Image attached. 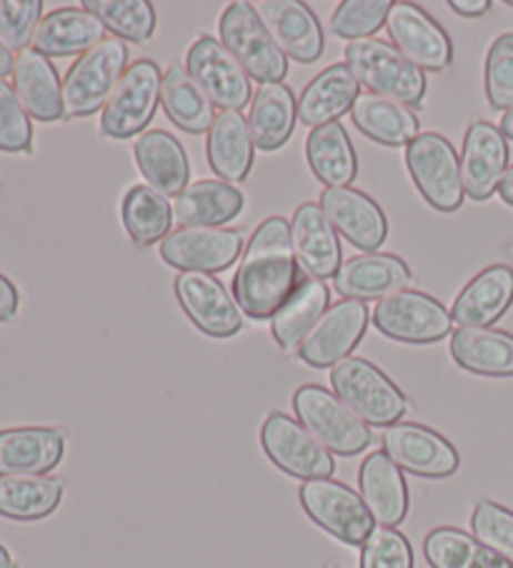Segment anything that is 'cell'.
<instances>
[{"label": "cell", "mask_w": 513, "mask_h": 568, "mask_svg": "<svg viewBox=\"0 0 513 568\" xmlns=\"http://www.w3.org/2000/svg\"><path fill=\"white\" fill-rule=\"evenodd\" d=\"M219 41L229 48V53L243 65L249 78L261 85L283 83V78L289 75V61H285L279 43L263 26L259 11L245 0H235L223 11Z\"/></svg>", "instance_id": "5b68a950"}, {"label": "cell", "mask_w": 513, "mask_h": 568, "mask_svg": "<svg viewBox=\"0 0 513 568\" xmlns=\"http://www.w3.org/2000/svg\"><path fill=\"white\" fill-rule=\"evenodd\" d=\"M243 251V231L193 225L168 233L161 243V258L183 273H221L239 261Z\"/></svg>", "instance_id": "4fadbf2b"}, {"label": "cell", "mask_w": 513, "mask_h": 568, "mask_svg": "<svg viewBox=\"0 0 513 568\" xmlns=\"http://www.w3.org/2000/svg\"><path fill=\"white\" fill-rule=\"evenodd\" d=\"M161 68L148 58L125 68L101 113V131L105 139L125 141L143 133L153 121L158 101H161Z\"/></svg>", "instance_id": "9c48e42d"}, {"label": "cell", "mask_w": 513, "mask_h": 568, "mask_svg": "<svg viewBox=\"0 0 513 568\" xmlns=\"http://www.w3.org/2000/svg\"><path fill=\"white\" fill-rule=\"evenodd\" d=\"M499 195H501L503 203L511 205V209H513V165L506 171V175H503V181L499 185Z\"/></svg>", "instance_id": "f907efd6"}, {"label": "cell", "mask_w": 513, "mask_h": 568, "mask_svg": "<svg viewBox=\"0 0 513 568\" xmlns=\"http://www.w3.org/2000/svg\"><path fill=\"white\" fill-rule=\"evenodd\" d=\"M18 303H21V296H18L13 281L0 273V321H11L18 313Z\"/></svg>", "instance_id": "c3c4849f"}, {"label": "cell", "mask_w": 513, "mask_h": 568, "mask_svg": "<svg viewBox=\"0 0 513 568\" xmlns=\"http://www.w3.org/2000/svg\"><path fill=\"white\" fill-rule=\"evenodd\" d=\"M41 0H0V41L11 53L28 51L41 26Z\"/></svg>", "instance_id": "7bdbcfd3"}, {"label": "cell", "mask_w": 513, "mask_h": 568, "mask_svg": "<svg viewBox=\"0 0 513 568\" xmlns=\"http://www.w3.org/2000/svg\"><path fill=\"white\" fill-rule=\"evenodd\" d=\"M161 105H163V113L168 115V121L179 125V129L189 135L209 133L215 121V111H213V103L209 101V95L201 91L199 83L191 78V73L179 63H173L163 73Z\"/></svg>", "instance_id": "8d00e7d4"}, {"label": "cell", "mask_w": 513, "mask_h": 568, "mask_svg": "<svg viewBox=\"0 0 513 568\" xmlns=\"http://www.w3.org/2000/svg\"><path fill=\"white\" fill-rule=\"evenodd\" d=\"M185 71L223 111H241L253 101V85L243 65L235 61L219 38L201 36L185 55Z\"/></svg>", "instance_id": "7c38bea8"}, {"label": "cell", "mask_w": 513, "mask_h": 568, "mask_svg": "<svg viewBox=\"0 0 513 568\" xmlns=\"http://www.w3.org/2000/svg\"><path fill=\"white\" fill-rule=\"evenodd\" d=\"M66 434L48 426L0 430V476L48 474L63 462Z\"/></svg>", "instance_id": "603a6c76"}, {"label": "cell", "mask_w": 513, "mask_h": 568, "mask_svg": "<svg viewBox=\"0 0 513 568\" xmlns=\"http://www.w3.org/2000/svg\"><path fill=\"white\" fill-rule=\"evenodd\" d=\"M386 31L393 48L419 71H446L453 61V43L449 33L416 3H393Z\"/></svg>", "instance_id": "9a60e30c"}, {"label": "cell", "mask_w": 513, "mask_h": 568, "mask_svg": "<svg viewBox=\"0 0 513 568\" xmlns=\"http://www.w3.org/2000/svg\"><path fill=\"white\" fill-rule=\"evenodd\" d=\"M105 26L86 8H58L43 16L33 38V51L46 58H68L88 53L105 41Z\"/></svg>", "instance_id": "f546056e"}, {"label": "cell", "mask_w": 513, "mask_h": 568, "mask_svg": "<svg viewBox=\"0 0 513 568\" xmlns=\"http://www.w3.org/2000/svg\"><path fill=\"white\" fill-rule=\"evenodd\" d=\"M329 288L319 278H301L289 301L271 318L273 341L285 354H299L305 336L315 328V323L329 311Z\"/></svg>", "instance_id": "4dcf8cb0"}, {"label": "cell", "mask_w": 513, "mask_h": 568, "mask_svg": "<svg viewBox=\"0 0 513 568\" xmlns=\"http://www.w3.org/2000/svg\"><path fill=\"white\" fill-rule=\"evenodd\" d=\"M299 119V103L289 85L263 83L255 91L249 113V129L253 143L261 151H279L289 143Z\"/></svg>", "instance_id": "836d02e7"}, {"label": "cell", "mask_w": 513, "mask_h": 568, "mask_svg": "<svg viewBox=\"0 0 513 568\" xmlns=\"http://www.w3.org/2000/svg\"><path fill=\"white\" fill-rule=\"evenodd\" d=\"M133 159L151 189L158 193L179 195L189 189V155L175 135L168 131H148L133 145Z\"/></svg>", "instance_id": "4316f807"}, {"label": "cell", "mask_w": 513, "mask_h": 568, "mask_svg": "<svg viewBox=\"0 0 513 568\" xmlns=\"http://www.w3.org/2000/svg\"><path fill=\"white\" fill-rule=\"evenodd\" d=\"M205 155L213 173L225 183H241L249 179L255 159V143L249 129V119L241 111H221L209 131Z\"/></svg>", "instance_id": "f1b7e54d"}, {"label": "cell", "mask_w": 513, "mask_h": 568, "mask_svg": "<svg viewBox=\"0 0 513 568\" xmlns=\"http://www.w3.org/2000/svg\"><path fill=\"white\" fill-rule=\"evenodd\" d=\"M175 298L195 328L211 338H231L243 328V311L211 273H181Z\"/></svg>", "instance_id": "e0dca14e"}, {"label": "cell", "mask_w": 513, "mask_h": 568, "mask_svg": "<svg viewBox=\"0 0 513 568\" xmlns=\"http://www.w3.org/2000/svg\"><path fill=\"white\" fill-rule=\"evenodd\" d=\"M369 326V308L363 301L343 298L323 313L315 328L305 336L299 358L311 368H333L346 361L363 341Z\"/></svg>", "instance_id": "2e32d148"}, {"label": "cell", "mask_w": 513, "mask_h": 568, "mask_svg": "<svg viewBox=\"0 0 513 568\" xmlns=\"http://www.w3.org/2000/svg\"><path fill=\"white\" fill-rule=\"evenodd\" d=\"M361 83L353 78L346 63H333L321 71L303 88L299 98V121L321 129V125L339 123L341 115L351 113L359 101Z\"/></svg>", "instance_id": "83f0119b"}, {"label": "cell", "mask_w": 513, "mask_h": 568, "mask_svg": "<svg viewBox=\"0 0 513 568\" xmlns=\"http://www.w3.org/2000/svg\"><path fill=\"white\" fill-rule=\"evenodd\" d=\"M128 48L118 38H105L83 53L63 78L66 119H86L105 108L125 73Z\"/></svg>", "instance_id": "8992f818"}, {"label": "cell", "mask_w": 513, "mask_h": 568, "mask_svg": "<svg viewBox=\"0 0 513 568\" xmlns=\"http://www.w3.org/2000/svg\"><path fill=\"white\" fill-rule=\"evenodd\" d=\"M501 133L506 135L509 141H513V108H511V111L503 113V119H501Z\"/></svg>", "instance_id": "f5cc1de1"}, {"label": "cell", "mask_w": 513, "mask_h": 568, "mask_svg": "<svg viewBox=\"0 0 513 568\" xmlns=\"http://www.w3.org/2000/svg\"><path fill=\"white\" fill-rule=\"evenodd\" d=\"M353 78L373 95L391 98L406 108H419L426 95V75L406 61L396 48L376 38L351 41L343 51Z\"/></svg>", "instance_id": "7a4b0ae2"}, {"label": "cell", "mask_w": 513, "mask_h": 568, "mask_svg": "<svg viewBox=\"0 0 513 568\" xmlns=\"http://www.w3.org/2000/svg\"><path fill=\"white\" fill-rule=\"evenodd\" d=\"M361 568H413V548L396 528L379 526L361 546Z\"/></svg>", "instance_id": "7dc6e473"}, {"label": "cell", "mask_w": 513, "mask_h": 568, "mask_svg": "<svg viewBox=\"0 0 513 568\" xmlns=\"http://www.w3.org/2000/svg\"><path fill=\"white\" fill-rule=\"evenodd\" d=\"M299 498L311 521L346 546H363L376 528V518L371 516L363 498L351 486L333 478L303 481Z\"/></svg>", "instance_id": "ba28073f"}, {"label": "cell", "mask_w": 513, "mask_h": 568, "mask_svg": "<svg viewBox=\"0 0 513 568\" xmlns=\"http://www.w3.org/2000/svg\"><path fill=\"white\" fill-rule=\"evenodd\" d=\"M471 531L481 544H486L503 558L513 561V511L489 498H481L473 506Z\"/></svg>", "instance_id": "ee69618b"}, {"label": "cell", "mask_w": 513, "mask_h": 568, "mask_svg": "<svg viewBox=\"0 0 513 568\" xmlns=\"http://www.w3.org/2000/svg\"><path fill=\"white\" fill-rule=\"evenodd\" d=\"M329 568H339V566H329Z\"/></svg>", "instance_id": "9f6ffc18"}, {"label": "cell", "mask_w": 513, "mask_h": 568, "mask_svg": "<svg viewBox=\"0 0 513 568\" xmlns=\"http://www.w3.org/2000/svg\"><path fill=\"white\" fill-rule=\"evenodd\" d=\"M305 159L325 189H351L359 175L356 149L341 123L313 129L305 141Z\"/></svg>", "instance_id": "d6a6232c"}, {"label": "cell", "mask_w": 513, "mask_h": 568, "mask_svg": "<svg viewBox=\"0 0 513 568\" xmlns=\"http://www.w3.org/2000/svg\"><path fill=\"white\" fill-rule=\"evenodd\" d=\"M83 8L118 41L148 43L155 33V8L148 0H83Z\"/></svg>", "instance_id": "60d3db41"}, {"label": "cell", "mask_w": 513, "mask_h": 568, "mask_svg": "<svg viewBox=\"0 0 513 568\" xmlns=\"http://www.w3.org/2000/svg\"><path fill=\"white\" fill-rule=\"evenodd\" d=\"M509 171V143L501 129L489 121L469 125L461 149L463 191L473 201H486L499 191Z\"/></svg>", "instance_id": "ac0fdd59"}, {"label": "cell", "mask_w": 513, "mask_h": 568, "mask_svg": "<svg viewBox=\"0 0 513 568\" xmlns=\"http://www.w3.org/2000/svg\"><path fill=\"white\" fill-rule=\"evenodd\" d=\"M11 75L13 91L21 98V103L31 119L41 123H56L63 119V83L58 78L51 58L28 48V51L18 53Z\"/></svg>", "instance_id": "d4e9b609"}, {"label": "cell", "mask_w": 513, "mask_h": 568, "mask_svg": "<svg viewBox=\"0 0 513 568\" xmlns=\"http://www.w3.org/2000/svg\"><path fill=\"white\" fill-rule=\"evenodd\" d=\"M13 63H16L13 61V53L8 51L3 41H0V78L8 75V73H13Z\"/></svg>", "instance_id": "816d5d0a"}, {"label": "cell", "mask_w": 513, "mask_h": 568, "mask_svg": "<svg viewBox=\"0 0 513 568\" xmlns=\"http://www.w3.org/2000/svg\"><path fill=\"white\" fill-rule=\"evenodd\" d=\"M291 243L299 266L311 278H335L341 271V241L339 233L325 219L319 203H303L295 209L291 221Z\"/></svg>", "instance_id": "44dd1931"}, {"label": "cell", "mask_w": 513, "mask_h": 568, "mask_svg": "<svg viewBox=\"0 0 513 568\" xmlns=\"http://www.w3.org/2000/svg\"><path fill=\"white\" fill-rule=\"evenodd\" d=\"M259 16L283 55H291L303 65L315 63L323 55L325 41L319 16L301 0H263Z\"/></svg>", "instance_id": "ffe728a7"}, {"label": "cell", "mask_w": 513, "mask_h": 568, "mask_svg": "<svg viewBox=\"0 0 513 568\" xmlns=\"http://www.w3.org/2000/svg\"><path fill=\"white\" fill-rule=\"evenodd\" d=\"M295 263L291 223L271 215L255 229L233 278V296L245 316L261 321L279 313L301 281Z\"/></svg>", "instance_id": "6da1fadb"}, {"label": "cell", "mask_w": 513, "mask_h": 568, "mask_svg": "<svg viewBox=\"0 0 513 568\" xmlns=\"http://www.w3.org/2000/svg\"><path fill=\"white\" fill-rule=\"evenodd\" d=\"M243 193L225 181H199L191 183L173 205V215L183 223V229L193 225H213L233 221L243 211Z\"/></svg>", "instance_id": "74e56055"}, {"label": "cell", "mask_w": 513, "mask_h": 568, "mask_svg": "<svg viewBox=\"0 0 513 568\" xmlns=\"http://www.w3.org/2000/svg\"><path fill=\"white\" fill-rule=\"evenodd\" d=\"M261 446L273 466H279L283 474L301 481L313 478H331L335 471V462L331 450H325L299 420L273 410L265 416L261 426Z\"/></svg>", "instance_id": "8fae6325"}, {"label": "cell", "mask_w": 513, "mask_h": 568, "mask_svg": "<svg viewBox=\"0 0 513 568\" xmlns=\"http://www.w3.org/2000/svg\"><path fill=\"white\" fill-rule=\"evenodd\" d=\"M33 125L31 115L16 95L13 85L0 78V151L3 153H31Z\"/></svg>", "instance_id": "bcb514c9"}, {"label": "cell", "mask_w": 513, "mask_h": 568, "mask_svg": "<svg viewBox=\"0 0 513 568\" xmlns=\"http://www.w3.org/2000/svg\"><path fill=\"white\" fill-rule=\"evenodd\" d=\"M486 98L493 111L513 108V33H501L486 55Z\"/></svg>", "instance_id": "f6af8a7d"}, {"label": "cell", "mask_w": 513, "mask_h": 568, "mask_svg": "<svg viewBox=\"0 0 513 568\" xmlns=\"http://www.w3.org/2000/svg\"><path fill=\"white\" fill-rule=\"evenodd\" d=\"M449 6L463 18H481L491 11V0H451Z\"/></svg>", "instance_id": "681fc988"}, {"label": "cell", "mask_w": 513, "mask_h": 568, "mask_svg": "<svg viewBox=\"0 0 513 568\" xmlns=\"http://www.w3.org/2000/svg\"><path fill=\"white\" fill-rule=\"evenodd\" d=\"M293 410L299 424L331 454L356 456L371 446L369 424H363L329 388L319 384L301 386L293 394Z\"/></svg>", "instance_id": "277c9868"}, {"label": "cell", "mask_w": 513, "mask_h": 568, "mask_svg": "<svg viewBox=\"0 0 513 568\" xmlns=\"http://www.w3.org/2000/svg\"><path fill=\"white\" fill-rule=\"evenodd\" d=\"M63 481L48 474L0 476V516L13 521H38L63 501Z\"/></svg>", "instance_id": "d590c367"}, {"label": "cell", "mask_w": 513, "mask_h": 568, "mask_svg": "<svg viewBox=\"0 0 513 568\" xmlns=\"http://www.w3.org/2000/svg\"><path fill=\"white\" fill-rule=\"evenodd\" d=\"M363 504L381 526H399L409 514V486L401 468L391 462L386 450L363 458L359 471Z\"/></svg>", "instance_id": "484cf974"}, {"label": "cell", "mask_w": 513, "mask_h": 568, "mask_svg": "<svg viewBox=\"0 0 513 568\" xmlns=\"http://www.w3.org/2000/svg\"><path fill=\"white\" fill-rule=\"evenodd\" d=\"M406 169L431 209L439 213H453L463 203L461 161L451 141L441 133H419L406 145Z\"/></svg>", "instance_id": "52a82bcc"}, {"label": "cell", "mask_w": 513, "mask_h": 568, "mask_svg": "<svg viewBox=\"0 0 513 568\" xmlns=\"http://www.w3.org/2000/svg\"><path fill=\"white\" fill-rule=\"evenodd\" d=\"M373 326L401 344H436L453 326L451 311L441 301L421 291H401L381 298L373 308Z\"/></svg>", "instance_id": "30bf717a"}, {"label": "cell", "mask_w": 513, "mask_h": 568, "mask_svg": "<svg viewBox=\"0 0 513 568\" xmlns=\"http://www.w3.org/2000/svg\"><path fill=\"white\" fill-rule=\"evenodd\" d=\"M423 558L431 568H513L509 558L453 526L433 528L423 541Z\"/></svg>", "instance_id": "f35d334b"}, {"label": "cell", "mask_w": 513, "mask_h": 568, "mask_svg": "<svg viewBox=\"0 0 513 568\" xmlns=\"http://www.w3.org/2000/svg\"><path fill=\"white\" fill-rule=\"evenodd\" d=\"M451 358L476 376H513V333L459 328L451 333Z\"/></svg>", "instance_id": "1f68e13d"}, {"label": "cell", "mask_w": 513, "mask_h": 568, "mask_svg": "<svg viewBox=\"0 0 513 568\" xmlns=\"http://www.w3.org/2000/svg\"><path fill=\"white\" fill-rule=\"evenodd\" d=\"M413 283L411 268L391 253H366L346 261L335 273L333 288L353 301L389 298L393 293L409 291Z\"/></svg>", "instance_id": "7402d4cb"}, {"label": "cell", "mask_w": 513, "mask_h": 568, "mask_svg": "<svg viewBox=\"0 0 513 568\" xmlns=\"http://www.w3.org/2000/svg\"><path fill=\"white\" fill-rule=\"evenodd\" d=\"M0 568H16V561L3 544H0Z\"/></svg>", "instance_id": "db71d44e"}, {"label": "cell", "mask_w": 513, "mask_h": 568, "mask_svg": "<svg viewBox=\"0 0 513 568\" xmlns=\"http://www.w3.org/2000/svg\"><path fill=\"white\" fill-rule=\"evenodd\" d=\"M391 0H343L329 21V31L349 41H366L389 21Z\"/></svg>", "instance_id": "b9f144b4"}, {"label": "cell", "mask_w": 513, "mask_h": 568, "mask_svg": "<svg viewBox=\"0 0 513 568\" xmlns=\"http://www.w3.org/2000/svg\"><path fill=\"white\" fill-rule=\"evenodd\" d=\"M333 394L369 426H393L409 414V398L371 361L349 356L331 368Z\"/></svg>", "instance_id": "3957f363"}, {"label": "cell", "mask_w": 513, "mask_h": 568, "mask_svg": "<svg viewBox=\"0 0 513 568\" xmlns=\"http://www.w3.org/2000/svg\"><path fill=\"white\" fill-rule=\"evenodd\" d=\"M509 6H511V8H513V0H509Z\"/></svg>", "instance_id": "11a10c76"}, {"label": "cell", "mask_w": 513, "mask_h": 568, "mask_svg": "<svg viewBox=\"0 0 513 568\" xmlns=\"http://www.w3.org/2000/svg\"><path fill=\"white\" fill-rule=\"evenodd\" d=\"M321 211L351 246L379 251L389 236V221L381 205L369 193L356 189H325Z\"/></svg>", "instance_id": "d6986e66"}, {"label": "cell", "mask_w": 513, "mask_h": 568, "mask_svg": "<svg viewBox=\"0 0 513 568\" xmlns=\"http://www.w3.org/2000/svg\"><path fill=\"white\" fill-rule=\"evenodd\" d=\"M383 450L401 471L421 478H446L459 471L461 456L449 438L421 424H393L383 434Z\"/></svg>", "instance_id": "5bb4252c"}, {"label": "cell", "mask_w": 513, "mask_h": 568, "mask_svg": "<svg viewBox=\"0 0 513 568\" xmlns=\"http://www.w3.org/2000/svg\"><path fill=\"white\" fill-rule=\"evenodd\" d=\"M121 219L125 233L138 248H148L165 239L173 225V209L163 193L151 185H133L121 203Z\"/></svg>", "instance_id": "ab89813d"}, {"label": "cell", "mask_w": 513, "mask_h": 568, "mask_svg": "<svg viewBox=\"0 0 513 568\" xmlns=\"http://www.w3.org/2000/svg\"><path fill=\"white\" fill-rule=\"evenodd\" d=\"M351 119L366 139L391 145V149L409 145L421 133L419 115L411 108L373 93L359 95V101L351 108Z\"/></svg>", "instance_id": "e575fe53"}, {"label": "cell", "mask_w": 513, "mask_h": 568, "mask_svg": "<svg viewBox=\"0 0 513 568\" xmlns=\"http://www.w3.org/2000/svg\"><path fill=\"white\" fill-rule=\"evenodd\" d=\"M513 303V268L496 263L476 273L451 306L459 328H491Z\"/></svg>", "instance_id": "cb8c5ba5"}]
</instances>
